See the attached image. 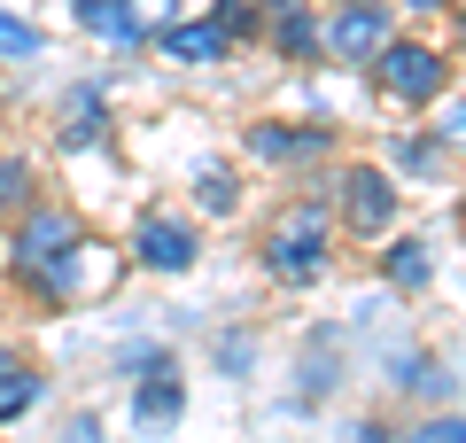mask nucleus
<instances>
[{"instance_id":"obj_8","label":"nucleus","mask_w":466,"mask_h":443,"mask_svg":"<svg viewBox=\"0 0 466 443\" xmlns=\"http://www.w3.org/2000/svg\"><path fill=\"white\" fill-rule=\"evenodd\" d=\"M78 24L94 39H109V47H140V39H148V24H140L133 0H78Z\"/></svg>"},{"instance_id":"obj_11","label":"nucleus","mask_w":466,"mask_h":443,"mask_svg":"<svg viewBox=\"0 0 466 443\" xmlns=\"http://www.w3.org/2000/svg\"><path fill=\"white\" fill-rule=\"evenodd\" d=\"M101 125H109L101 94H94V86H78V94H70V148H94V140H101Z\"/></svg>"},{"instance_id":"obj_18","label":"nucleus","mask_w":466,"mask_h":443,"mask_svg":"<svg viewBox=\"0 0 466 443\" xmlns=\"http://www.w3.org/2000/svg\"><path fill=\"white\" fill-rule=\"evenodd\" d=\"M412 443H466V420H459V412H451V420H428Z\"/></svg>"},{"instance_id":"obj_4","label":"nucleus","mask_w":466,"mask_h":443,"mask_svg":"<svg viewBox=\"0 0 466 443\" xmlns=\"http://www.w3.org/2000/svg\"><path fill=\"white\" fill-rule=\"evenodd\" d=\"M70 249H78V218H70V211H32L16 257L32 264V273H55V264H70Z\"/></svg>"},{"instance_id":"obj_17","label":"nucleus","mask_w":466,"mask_h":443,"mask_svg":"<svg viewBox=\"0 0 466 443\" xmlns=\"http://www.w3.org/2000/svg\"><path fill=\"white\" fill-rule=\"evenodd\" d=\"M218 32H226V39L257 32V8H241V0H218Z\"/></svg>"},{"instance_id":"obj_7","label":"nucleus","mask_w":466,"mask_h":443,"mask_svg":"<svg viewBox=\"0 0 466 443\" xmlns=\"http://www.w3.org/2000/svg\"><path fill=\"white\" fill-rule=\"evenodd\" d=\"M342 187H350V226H358V233H381L389 218H397V187H389L381 171H366V164H358Z\"/></svg>"},{"instance_id":"obj_14","label":"nucleus","mask_w":466,"mask_h":443,"mask_svg":"<svg viewBox=\"0 0 466 443\" xmlns=\"http://www.w3.org/2000/svg\"><path fill=\"white\" fill-rule=\"evenodd\" d=\"M319 39H327V32H319V24L303 16V8H288V16H280V55H296V63H303V55H311Z\"/></svg>"},{"instance_id":"obj_13","label":"nucleus","mask_w":466,"mask_h":443,"mask_svg":"<svg viewBox=\"0 0 466 443\" xmlns=\"http://www.w3.org/2000/svg\"><path fill=\"white\" fill-rule=\"evenodd\" d=\"M389 280H397V288H420V280H428V242H397L389 249Z\"/></svg>"},{"instance_id":"obj_19","label":"nucleus","mask_w":466,"mask_h":443,"mask_svg":"<svg viewBox=\"0 0 466 443\" xmlns=\"http://www.w3.org/2000/svg\"><path fill=\"white\" fill-rule=\"evenodd\" d=\"M24 202V164H0V211H16Z\"/></svg>"},{"instance_id":"obj_20","label":"nucleus","mask_w":466,"mask_h":443,"mask_svg":"<svg viewBox=\"0 0 466 443\" xmlns=\"http://www.w3.org/2000/svg\"><path fill=\"white\" fill-rule=\"evenodd\" d=\"M63 443H101V428H94V420H78V428H70Z\"/></svg>"},{"instance_id":"obj_9","label":"nucleus","mask_w":466,"mask_h":443,"mask_svg":"<svg viewBox=\"0 0 466 443\" xmlns=\"http://www.w3.org/2000/svg\"><path fill=\"white\" fill-rule=\"evenodd\" d=\"M164 55L171 63H218V55H226V32H218V24H171Z\"/></svg>"},{"instance_id":"obj_1","label":"nucleus","mask_w":466,"mask_h":443,"mask_svg":"<svg viewBox=\"0 0 466 443\" xmlns=\"http://www.w3.org/2000/svg\"><path fill=\"white\" fill-rule=\"evenodd\" d=\"M265 264H272V280H319V264H327V218H319L311 202H296V211L272 226Z\"/></svg>"},{"instance_id":"obj_22","label":"nucleus","mask_w":466,"mask_h":443,"mask_svg":"<svg viewBox=\"0 0 466 443\" xmlns=\"http://www.w3.org/2000/svg\"><path fill=\"white\" fill-rule=\"evenodd\" d=\"M412 8H443V0H412Z\"/></svg>"},{"instance_id":"obj_15","label":"nucleus","mask_w":466,"mask_h":443,"mask_svg":"<svg viewBox=\"0 0 466 443\" xmlns=\"http://www.w3.org/2000/svg\"><path fill=\"white\" fill-rule=\"evenodd\" d=\"M233 202H241V195H233V171H202V211H210V218H226Z\"/></svg>"},{"instance_id":"obj_16","label":"nucleus","mask_w":466,"mask_h":443,"mask_svg":"<svg viewBox=\"0 0 466 443\" xmlns=\"http://www.w3.org/2000/svg\"><path fill=\"white\" fill-rule=\"evenodd\" d=\"M0 55H39V32L24 16H0Z\"/></svg>"},{"instance_id":"obj_12","label":"nucleus","mask_w":466,"mask_h":443,"mask_svg":"<svg viewBox=\"0 0 466 443\" xmlns=\"http://www.w3.org/2000/svg\"><path fill=\"white\" fill-rule=\"evenodd\" d=\"M32 397H39V381L16 366V350H0V420H8V412H24Z\"/></svg>"},{"instance_id":"obj_3","label":"nucleus","mask_w":466,"mask_h":443,"mask_svg":"<svg viewBox=\"0 0 466 443\" xmlns=\"http://www.w3.org/2000/svg\"><path fill=\"white\" fill-rule=\"evenodd\" d=\"M389 39H397V32H389V8H373V0H350L342 16L327 24V47L342 55V63H373Z\"/></svg>"},{"instance_id":"obj_10","label":"nucleus","mask_w":466,"mask_h":443,"mask_svg":"<svg viewBox=\"0 0 466 443\" xmlns=\"http://www.w3.org/2000/svg\"><path fill=\"white\" fill-rule=\"evenodd\" d=\"M319 148H327V132H311V125H303V132H249V156H265V164H288V156H319Z\"/></svg>"},{"instance_id":"obj_5","label":"nucleus","mask_w":466,"mask_h":443,"mask_svg":"<svg viewBox=\"0 0 466 443\" xmlns=\"http://www.w3.org/2000/svg\"><path fill=\"white\" fill-rule=\"evenodd\" d=\"M179 412H187V381L171 374V366H148V374H140V397H133V420L148 428V436H164Z\"/></svg>"},{"instance_id":"obj_6","label":"nucleus","mask_w":466,"mask_h":443,"mask_svg":"<svg viewBox=\"0 0 466 443\" xmlns=\"http://www.w3.org/2000/svg\"><path fill=\"white\" fill-rule=\"evenodd\" d=\"M140 264H156V273H187V264H195V233H187L179 226V218H164V211H156V218H140Z\"/></svg>"},{"instance_id":"obj_2","label":"nucleus","mask_w":466,"mask_h":443,"mask_svg":"<svg viewBox=\"0 0 466 443\" xmlns=\"http://www.w3.org/2000/svg\"><path fill=\"white\" fill-rule=\"evenodd\" d=\"M373 78H381L397 101H435L443 94V55L420 47V39H389V47L373 55Z\"/></svg>"},{"instance_id":"obj_21","label":"nucleus","mask_w":466,"mask_h":443,"mask_svg":"<svg viewBox=\"0 0 466 443\" xmlns=\"http://www.w3.org/2000/svg\"><path fill=\"white\" fill-rule=\"evenodd\" d=\"M358 443H397V436H389V428H358Z\"/></svg>"}]
</instances>
